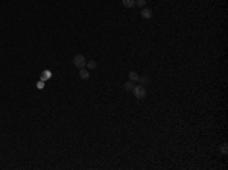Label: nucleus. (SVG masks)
<instances>
[{
  "label": "nucleus",
  "mask_w": 228,
  "mask_h": 170,
  "mask_svg": "<svg viewBox=\"0 0 228 170\" xmlns=\"http://www.w3.org/2000/svg\"><path fill=\"white\" fill-rule=\"evenodd\" d=\"M73 65L78 67V68H84L87 65V59L84 55H81V53H78V55L73 56Z\"/></svg>",
  "instance_id": "f257e3e1"
},
{
  "label": "nucleus",
  "mask_w": 228,
  "mask_h": 170,
  "mask_svg": "<svg viewBox=\"0 0 228 170\" xmlns=\"http://www.w3.org/2000/svg\"><path fill=\"white\" fill-rule=\"evenodd\" d=\"M133 93H134V97H137V99H145L146 97V88L143 85H134Z\"/></svg>",
  "instance_id": "f03ea898"
},
{
  "label": "nucleus",
  "mask_w": 228,
  "mask_h": 170,
  "mask_svg": "<svg viewBox=\"0 0 228 170\" xmlns=\"http://www.w3.org/2000/svg\"><path fill=\"white\" fill-rule=\"evenodd\" d=\"M140 14H142V17L143 18H146V20H149V18H152V15H154V12H152V9H149V8H142V11H140Z\"/></svg>",
  "instance_id": "7ed1b4c3"
},
{
  "label": "nucleus",
  "mask_w": 228,
  "mask_h": 170,
  "mask_svg": "<svg viewBox=\"0 0 228 170\" xmlns=\"http://www.w3.org/2000/svg\"><path fill=\"white\" fill-rule=\"evenodd\" d=\"M79 78H81V79H84V80L90 79V71L87 70L85 67H84V68H79Z\"/></svg>",
  "instance_id": "20e7f679"
},
{
  "label": "nucleus",
  "mask_w": 228,
  "mask_h": 170,
  "mask_svg": "<svg viewBox=\"0 0 228 170\" xmlns=\"http://www.w3.org/2000/svg\"><path fill=\"white\" fill-rule=\"evenodd\" d=\"M122 5L129 9V8H134L135 6V0H122Z\"/></svg>",
  "instance_id": "39448f33"
},
{
  "label": "nucleus",
  "mask_w": 228,
  "mask_h": 170,
  "mask_svg": "<svg viewBox=\"0 0 228 170\" xmlns=\"http://www.w3.org/2000/svg\"><path fill=\"white\" fill-rule=\"evenodd\" d=\"M138 79H140V76H138L137 71H131V73H129V80H133V82H138Z\"/></svg>",
  "instance_id": "423d86ee"
},
{
  "label": "nucleus",
  "mask_w": 228,
  "mask_h": 170,
  "mask_svg": "<svg viewBox=\"0 0 228 170\" xmlns=\"http://www.w3.org/2000/svg\"><path fill=\"white\" fill-rule=\"evenodd\" d=\"M52 78V71L50 70H44L43 71V75H41V80H47Z\"/></svg>",
  "instance_id": "0eeeda50"
},
{
  "label": "nucleus",
  "mask_w": 228,
  "mask_h": 170,
  "mask_svg": "<svg viewBox=\"0 0 228 170\" xmlns=\"http://www.w3.org/2000/svg\"><path fill=\"white\" fill-rule=\"evenodd\" d=\"M123 87H125V90H126V91H133V88H134V82H133V80H128V82H125V84H123Z\"/></svg>",
  "instance_id": "6e6552de"
},
{
  "label": "nucleus",
  "mask_w": 228,
  "mask_h": 170,
  "mask_svg": "<svg viewBox=\"0 0 228 170\" xmlns=\"http://www.w3.org/2000/svg\"><path fill=\"white\" fill-rule=\"evenodd\" d=\"M149 80H151V79H149L147 76H143V78H140V79H138V82L142 84V85H145V84H149Z\"/></svg>",
  "instance_id": "1a4fd4ad"
},
{
  "label": "nucleus",
  "mask_w": 228,
  "mask_h": 170,
  "mask_svg": "<svg viewBox=\"0 0 228 170\" xmlns=\"http://www.w3.org/2000/svg\"><path fill=\"white\" fill-rule=\"evenodd\" d=\"M87 67H88L90 70L96 68V62H94V61H87Z\"/></svg>",
  "instance_id": "9d476101"
},
{
  "label": "nucleus",
  "mask_w": 228,
  "mask_h": 170,
  "mask_svg": "<svg viewBox=\"0 0 228 170\" xmlns=\"http://www.w3.org/2000/svg\"><path fill=\"white\" fill-rule=\"evenodd\" d=\"M135 5H138V6L145 8V6H146V0H135Z\"/></svg>",
  "instance_id": "9b49d317"
},
{
  "label": "nucleus",
  "mask_w": 228,
  "mask_h": 170,
  "mask_svg": "<svg viewBox=\"0 0 228 170\" xmlns=\"http://www.w3.org/2000/svg\"><path fill=\"white\" fill-rule=\"evenodd\" d=\"M37 88H38V90H43V88H44V80H40V82H37Z\"/></svg>",
  "instance_id": "f8f14e48"
},
{
  "label": "nucleus",
  "mask_w": 228,
  "mask_h": 170,
  "mask_svg": "<svg viewBox=\"0 0 228 170\" xmlns=\"http://www.w3.org/2000/svg\"><path fill=\"white\" fill-rule=\"evenodd\" d=\"M221 154H222V155H227V143H225V144L222 146V149H221Z\"/></svg>",
  "instance_id": "ddd939ff"
}]
</instances>
